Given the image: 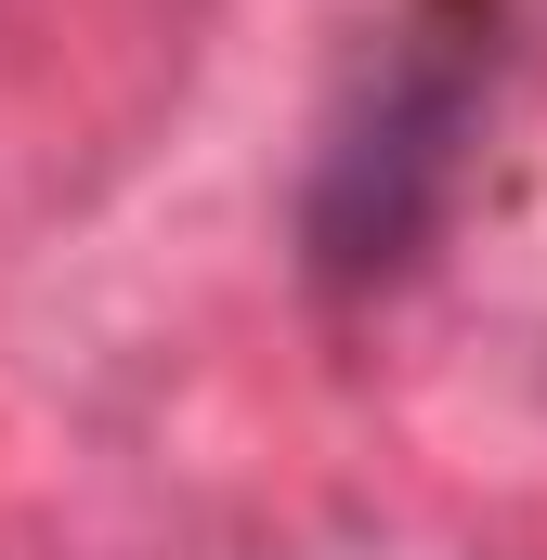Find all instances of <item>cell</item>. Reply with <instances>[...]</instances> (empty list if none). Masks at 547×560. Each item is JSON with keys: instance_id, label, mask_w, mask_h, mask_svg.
<instances>
[{"instance_id": "6da1fadb", "label": "cell", "mask_w": 547, "mask_h": 560, "mask_svg": "<svg viewBox=\"0 0 547 560\" xmlns=\"http://www.w3.org/2000/svg\"><path fill=\"white\" fill-rule=\"evenodd\" d=\"M496 66H509V0H405L365 39L300 183V275L326 300H379L443 248L496 118Z\"/></svg>"}]
</instances>
